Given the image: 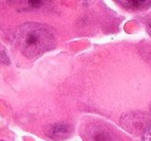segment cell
I'll list each match as a JSON object with an SVG mask.
<instances>
[{
	"mask_svg": "<svg viewBox=\"0 0 151 141\" xmlns=\"http://www.w3.org/2000/svg\"><path fill=\"white\" fill-rule=\"evenodd\" d=\"M71 132H73V128L68 124H64V122L54 124L49 127V129L47 130L48 136L56 141H61L68 138L71 135Z\"/></svg>",
	"mask_w": 151,
	"mask_h": 141,
	"instance_id": "obj_4",
	"label": "cell"
},
{
	"mask_svg": "<svg viewBox=\"0 0 151 141\" xmlns=\"http://www.w3.org/2000/svg\"><path fill=\"white\" fill-rule=\"evenodd\" d=\"M143 141H151V126L148 128V130L143 134Z\"/></svg>",
	"mask_w": 151,
	"mask_h": 141,
	"instance_id": "obj_6",
	"label": "cell"
},
{
	"mask_svg": "<svg viewBox=\"0 0 151 141\" xmlns=\"http://www.w3.org/2000/svg\"><path fill=\"white\" fill-rule=\"evenodd\" d=\"M119 4L130 11H144L151 7V1L145 0H125V1H118Z\"/></svg>",
	"mask_w": 151,
	"mask_h": 141,
	"instance_id": "obj_5",
	"label": "cell"
},
{
	"mask_svg": "<svg viewBox=\"0 0 151 141\" xmlns=\"http://www.w3.org/2000/svg\"><path fill=\"white\" fill-rule=\"evenodd\" d=\"M16 44L27 58H36L51 50L55 45V36L49 27L37 23H26L16 31Z\"/></svg>",
	"mask_w": 151,
	"mask_h": 141,
	"instance_id": "obj_1",
	"label": "cell"
},
{
	"mask_svg": "<svg viewBox=\"0 0 151 141\" xmlns=\"http://www.w3.org/2000/svg\"><path fill=\"white\" fill-rule=\"evenodd\" d=\"M146 26H147V31H148V33L151 35V16L149 17V19L147 20V24H146Z\"/></svg>",
	"mask_w": 151,
	"mask_h": 141,
	"instance_id": "obj_7",
	"label": "cell"
},
{
	"mask_svg": "<svg viewBox=\"0 0 151 141\" xmlns=\"http://www.w3.org/2000/svg\"><path fill=\"white\" fill-rule=\"evenodd\" d=\"M84 141H123L109 126L103 122H92L83 131Z\"/></svg>",
	"mask_w": 151,
	"mask_h": 141,
	"instance_id": "obj_3",
	"label": "cell"
},
{
	"mask_svg": "<svg viewBox=\"0 0 151 141\" xmlns=\"http://www.w3.org/2000/svg\"><path fill=\"white\" fill-rule=\"evenodd\" d=\"M150 116H151V105H150Z\"/></svg>",
	"mask_w": 151,
	"mask_h": 141,
	"instance_id": "obj_8",
	"label": "cell"
},
{
	"mask_svg": "<svg viewBox=\"0 0 151 141\" xmlns=\"http://www.w3.org/2000/svg\"><path fill=\"white\" fill-rule=\"evenodd\" d=\"M122 128L134 135H143L151 126V116L144 112H128L120 119Z\"/></svg>",
	"mask_w": 151,
	"mask_h": 141,
	"instance_id": "obj_2",
	"label": "cell"
},
{
	"mask_svg": "<svg viewBox=\"0 0 151 141\" xmlns=\"http://www.w3.org/2000/svg\"><path fill=\"white\" fill-rule=\"evenodd\" d=\"M0 141H4V140H0Z\"/></svg>",
	"mask_w": 151,
	"mask_h": 141,
	"instance_id": "obj_9",
	"label": "cell"
}]
</instances>
